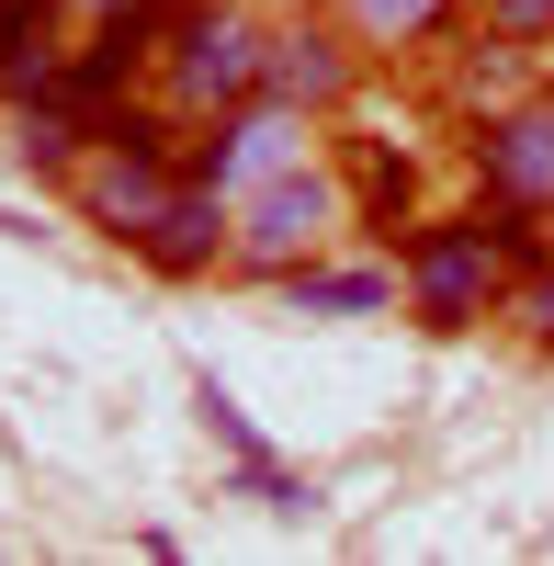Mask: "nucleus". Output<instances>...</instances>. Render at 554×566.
I'll return each instance as SVG.
<instances>
[{
	"label": "nucleus",
	"mask_w": 554,
	"mask_h": 566,
	"mask_svg": "<svg viewBox=\"0 0 554 566\" xmlns=\"http://www.w3.org/2000/svg\"><path fill=\"white\" fill-rule=\"evenodd\" d=\"M510 272H521V250L498 239L487 205H430L396 239V317L430 328V340H476L510 306Z\"/></svg>",
	"instance_id": "obj_1"
},
{
	"label": "nucleus",
	"mask_w": 554,
	"mask_h": 566,
	"mask_svg": "<svg viewBox=\"0 0 554 566\" xmlns=\"http://www.w3.org/2000/svg\"><path fill=\"white\" fill-rule=\"evenodd\" d=\"M260 69H271V0H181L170 34H159L148 91H159L181 125H204L226 103H249Z\"/></svg>",
	"instance_id": "obj_2"
},
{
	"label": "nucleus",
	"mask_w": 554,
	"mask_h": 566,
	"mask_svg": "<svg viewBox=\"0 0 554 566\" xmlns=\"http://www.w3.org/2000/svg\"><path fill=\"white\" fill-rule=\"evenodd\" d=\"M351 239V170L340 148H306L295 170H271L260 193H238V250H226V283H284L295 261Z\"/></svg>",
	"instance_id": "obj_3"
},
{
	"label": "nucleus",
	"mask_w": 554,
	"mask_h": 566,
	"mask_svg": "<svg viewBox=\"0 0 554 566\" xmlns=\"http://www.w3.org/2000/svg\"><path fill=\"white\" fill-rule=\"evenodd\" d=\"M374 45H362L329 0H295V12H271V69H260V91L271 103H295V114H317V125H351L362 114V91H374Z\"/></svg>",
	"instance_id": "obj_4"
},
{
	"label": "nucleus",
	"mask_w": 554,
	"mask_h": 566,
	"mask_svg": "<svg viewBox=\"0 0 554 566\" xmlns=\"http://www.w3.org/2000/svg\"><path fill=\"white\" fill-rule=\"evenodd\" d=\"M306 148H329V125L295 114V103H271V91H249V103H226V114H204L193 136H181V170L238 205V193H260L271 170H295Z\"/></svg>",
	"instance_id": "obj_5"
},
{
	"label": "nucleus",
	"mask_w": 554,
	"mask_h": 566,
	"mask_svg": "<svg viewBox=\"0 0 554 566\" xmlns=\"http://www.w3.org/2000/svg\"><path fill=\"white\" fill-rule=\"evenodd\" d=\"M181 181H193V170H181V136H103V148L79 159V181H68V216L90 227V239L136 250Z\"/></svg>",
	"instance_id": "obj_6"
},
{
	"label": "nucleus",
	"mask_w": 554,
	"mask_h": 566,
	"mask_svg": "<svg viewBox=\"0 0 554 566\" xmlns=\"http://www.w3.org/2000/svg\"><path fill=\"white\" fill-rule=\"evenodd\" d=\"M452 159H465V193L476 205H532L554 216V91L487 114V125H452Z\"/></svg>",
	"instance_id": "obj_7"
},
{
	"label": "nucleus",
	"mask_w": 554,
	"mask_h": 566,
	"mask_svg": "<svg viewBox=\"0 0 554 566\" xmlns=\"http://www.w3.org/2000/svg\"><path fill=\"white\" fill-rule=\"evenodd\" d=\"M532 91H543V45L498 34L487 12H465V23L441 34V57H430V103H441V125H487V114L532 103Z\"/></svg>",
	"instance_id": "obj_8"
},
{
	"label": "nucleus",
	"mask_w": 554,
	"mask_h": 566,
	"mask_svg": "<svg viewBox=\"0 0 554 566\" xmlns=\"http://www.w3.org/2000/svg\"><path fill=\"white\" fill-rule=\"evenodd\" d=\"M90 148H103V114H90L79 91H23V103H0V159H12L34 193H68Z\"/></svg>",
	"instance_id": "obj_9"
},
{
	"label": "nucleus",
	"mask_w": 554,
	"mask_h": 566,
	"mask_svg": "<svg viewBox=\"0 0 554 566\" xmlns=\"http://www.w3.org/2000/svg\"><path fill=\"white\" fill-rule=\"evenodd\" d=\"M226 250H238V205L204 193V181H181V193L159 205V227H148L125 261L159 272V283H226Z\"/></svg>",
	"instance_id": "obj_10"
},
{
	"label": "nucleus",
	"mask_w": 554,
	"mask_h": 566,
	"mask_svg": "<svg viewBox=\"0 0 554 566\" xmlns=\"http://www.w3.org/2000/svg\"><path fill=\"white\" fill-rule=\"evenodd\" d=\"M340 170H351V239H407V227H419L430 205V159L419 148H385V136H351V148H340Z\"/></svg>",
	"instance_id": "obj_11"
},
{
	"label": "nucleus",
	"mask_w": 554,
	"mask_h": 566,
	"mask_svg": "<svg viewBox=\"0 0 554 566\" xmlns=\"http://www.w3.org/2000/svg\"><path fill=\"white\" fill-rule=\"evenodd\" d=\"M295 317H396V250H362V261H340V250H317V261H295L284 283H271Z\"/></svg>",
	"instance_id": "obj_12"
},
{
	"label": "nucleus",
	"mask_w": 554,
	"mask_h": 566,
	"mask_svg": "<svg viewBox=\"0 0 554 566\" xmlns=\"http://www.w3.org/2000/svg\"><path fill=\"white\" fill-rule=\"evenodd\" d=\"M68 0H0V103L23 91H57L68 80Z\"/></svg>",
	"instance_id": "obj_13"
},
{
	"label": "nucleus",
	"mask_w": 554,
	"mask_h": 566,
	"mask_svg": "<svg viewBox=\"0 0 554 566\" xmlns=\"http://www.w3.org/2000/svg\"><path fill=\"white\" fill-rule=\"evenodd\" d=\"M329 12H340L362 45H374L385 69H430V57H441V34L465 23L476 0H329Z\"/></svg>",
	"instance_id": "obj_14"
},
{
	"label": "nucleus",
	"mask_w": 554,
	"mask_h": 566,
	"mask_svg": "<svg viewBox=\"0 0 554 566\" xmlns=\"http://www.w3.org/2000/svg\"><path fill=\"white\" fill-rule=\"evenodd\" d=\"M498 328H521L532 352H554V250L510 272V306H498Z\"/></svg>",
	"instance_id": "obj_15"
},
{
	"label": "nucleus",
	"mask_w": 554,
	"mask_h": 566,
	"mask_svg": "<svg viewBox=\"0 0 554 566\" xmlns=\"http://www.w3.org/2000/svg\"><path fill=\"white\" fill-rule=\"evenodd\" d=\"M193 419H204V431L226 442V464H249V453H271V442H260V419H249L238 397H226L215 374H193Z\"/></svg>",
	"instance_id": "obj_16"
},
{
	"label": "nucleus",
	"mask_w": 554,
	"mask_h": 566,
	"mask_svg": "<svg viewBox=\"0 0 554 566\" xmlns=\"http://www.w3.org/2000/svg\"><path fill=\"white\" fill-rule=\"evenodd\" d=\"M476 12L498 34H521V45H554V0H476Z\"/></svg>",
	"instance_id": "obj_17"
},
{
	"label": "nucleus",
	"mask_w": 554,
	"mask_h": 566,
	"mask_svg": "<svg viewBox=\"0 0 554 566\" xmlns=\"http://www.w3.org/2000/svg\"><path fill=\"white\" fill-rule=\"evenodd\" d=\"M90 12H114V0H68V23H90Z\"/></svg>",
	"instance_id": "obj_18"
},
{
	"label": "nucleus",
	"mask_w": 554,
	"mask_h": 566,
	"mask_svg": "<svg viewBox=\"0 0 554 566\" xmlns=\"http://www.w3.org/2000/svg\"><path fill=\"white\" fill-rule=\"evenodd\" d=\"M543 91H554V45H543Z\"/></svg>",
	"instance_id": "obj_19"
},
{
	"label": "nucleus",
	"mask_w": 554,
	"mask_h": 566,
	"mask_svg": "<svg viewBox=\"0 0 554 566\" xmlns=\"http://www.w3.org/2000/svg\"><path fill=\"white\" fill-rule=\"evenodd\" d=\"M271 12H295V0H271Z\"/></svg>",
	"instance_id": "obj_20"
},
{
	"label": "nucleus",
	"mask_w": 554,
	"mask_h": 566,
	"mask_svg": "<svg viewBox=\"0 0 554 566\" xmlns=\"http://www.w3.org/2000/svg\"><path fill=\"white\" fill-rule=\"evenodd\" d=\"M543 227H554V216H543Z\"/></svg>",
	"instance_id": "obj_21"
}]
</instances>
